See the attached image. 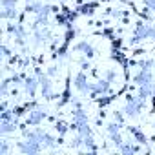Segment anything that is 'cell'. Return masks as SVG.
<instances>
[{"label":"cell","mask_w":155,"mask_h":155,"mask_svg":"<svg viewBox=\"0 0 155 155\" xmlns=\"http://www.w3.org/2000/svg\"><path fill=\"white\" fill-rule=\"evenodd\" d=\"M2 17L4 18H15L17 17L15 0H2Z\"/></svg>","instance_id":"6da1fadb"}]
</instances>
